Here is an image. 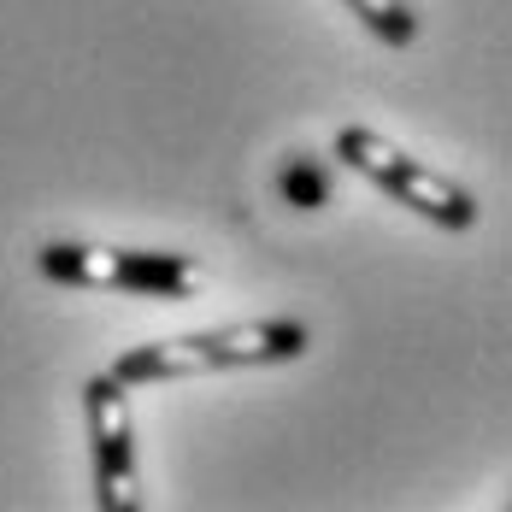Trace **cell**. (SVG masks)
I'll list each match as a JSON object with an SVG mask.
<instances>
[{"label": "cell", "mask_w": 512, "mask_h": 512, "mask_svg": "<svg viewBox=\"0 0 512 512\" xmlns=\"http://www.w3.org/2000/svg\"><path fill=\"white\" fill-rule=\"evenodd\" d=\"M312 348L307 324L295 318H259V324H224V330H195L118 354L106 377L130 383H171V377H206V371H242V365H283Z\"/></svg>", "instance_id": "cell-1"}, {"label": "cell", "mask_w": 512, "mask_h": 512, "mask_svg": "<svg viewBox=\"0 0 512 512\" xmlns=\"http://www.w3.org/2000/svg\"><path fill=\"white\" fill-rule=\"evenodd\" d=\"M42 271L53 283H77V289H136V295H165V301H189L212 283V271L189 254H124V248H95V242H48Z\"/></svg>", "instance_id": "cell-2"}, {"label": "cell", "mask_w": 512, "mask_h": 512, "mask_svg": "<svg viewBox=\"0 0 512 512\" xmlns=\"http://www.w3.org/2000/svg\"><path fill=\"white\" fill-rule=\"evenodd\" d=\"M336 159H348L354 171H365L371 183H383L389 195H401V206L412 212H424L430 224H442V230H471V218H477V201L465 195L460 183H448L442 171H430V165H418L412 154H401L395 142H383L377 130H342L336 136Z\"/></svg>", "instance_id": "cell-3"}, {"label": "cell", "mask_w": 512, "mask_h": 512, "mask_svg": "<svg viewBox=\"0 0 512 512\" xmlns=\"http://www.w3.org/2000/svg\"><path fill=\"white\" fill-rule=\"evenodd\" d=\"M83 412L95 436V489L106 512H136L142 507V477H136V430H130V401L118 377L83 383Z\"/></svg>", "instance_id": "cell-4"}, {"label": "cell", "mask_w": 512, "mask_h": 512, "mask_svg": "<svg viewBox=\"0 0 512 512\" xmlns=\"http://www.w3.org/2000/svg\"><path fill=\"white\" fill-rule=\"evenodd\" d=\"M348 6H354V18H365V24H371L383 42H395V48L418 36V18L407 12V0H348Z\"/></svg>", "instance_id": "cell-5"}, {"label": "cell", "mask_w": 512, "mask_h": 512, "mask_svg": "<svg viewBox=\"0 0 512 512\" xmlns=\"http://www.w3.org/2000/svg\"><path fill=\"white\" fill-rule=\"evenodd\" d=\"M277 189H283L295 206H324V195H330L324 171L307 165V159H289V165H283V177H277Z\"/></svg>", "instance_id": "cell-6"}]
</instances>
